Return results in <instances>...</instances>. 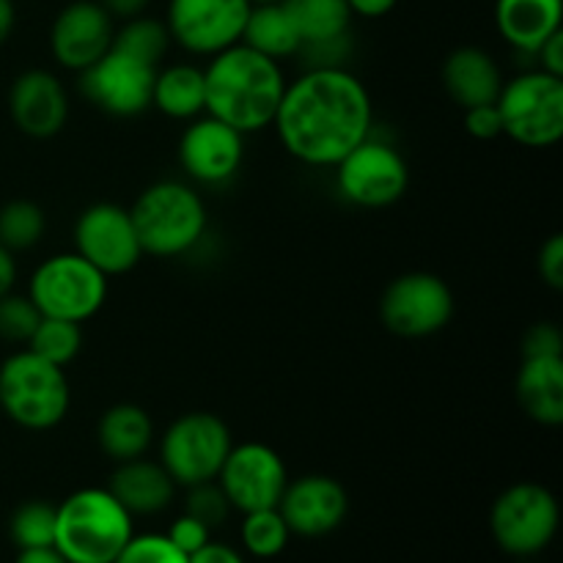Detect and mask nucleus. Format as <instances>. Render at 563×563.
<instances>
[{
  "label": "nucleus",
  "mask_w": 563,
  "mask_h": 563,
  "mask_svg": "<svg viewBox=\"0 0 563 563\" xmlns=\"http://www.w3.org/2000/svg\"><path fill=\"white\" fill-rule=\"evenodd\" d=\"M399 0H346L352 16H366V20H379V16L390 14Z\"/></svg>",
  "instance_id": "37998d69"
},
{
  "label": "nucleus",
  "mask_w": 563,
  "mask_h": 563,
  "mask_svg": "<svg viewBox=\"0 0 563 563\" xmlns=\"http://www.w3.org/2000/svg\"><path fill=\"white\" fill-rule=\"evenodd\" d=\"M27 297L42 317L88 322L108 300V275L88 264L80 253H58L33 269Z\"/></svg>",
  "instance_id": "0eeeda50"
},
{
  "label": "nucleus",
  "mask_w": 563,
  "mask_h": 563,
  "mask_svg": "<svg viewBox=\"0 0 563 563\" xmlns=\"http://www.w3.org/2000/svg\"><path fill=\"white\" fill-rule=\"evenodd\" d=\"M113 16L97 0H71L49 27V53L64 69L82 71L97 64L113 44Z\"/></svg>",
  "instance_id": "dca6fc26"
},
{
  "label": "nucleus",
  "mask_w": 563,
  "mask_h": 563,
  "mask_svg": "<svg viewBox=\"0 0 563 563\" xmlns=\"http://www.w3.org/2000/svg\"><path fill=\"white\" fill-rule=\"evenodd\" d=\"M152 108L176 121H192L207 110L203 69L192 64H174L157 69L152 88Z\"/></svg>",
  "instance_id": "393cba45"
},
{
  "label": "nucleus",
  "mask_w": 563,
  "mask_h": 563,
  "mask_svg": "<svg viewBox=\"0 0 563 563\" xmlns=\"http://www.w3.org/2000/svg\"><path fill=\"white\" fill-rule=\"evenodd\" d=\"M335 185L361 209L394 207L410 187V165L399 148L368 135L335 165Z\"/></svg>",
  "instance_id": "9b49d317"
},
{
  "label": "nucleus",
  "mask_w": 563,
  "mask_h": 563,
  "mask_svg": "<svg viewBox=\"0 0 563 563\" xmlns=\"http://www.w3.org/2000/svg\"><path fill=\"white\" fill-rule=\"evenodd\" d=\"M539 278L550 286V289H563V236H548L542 247H539Z\"/></svg>",
  "instance_id": "58836bf2"
},
{
  "label": "nucleus",
  "mask_w": 563,
  "mask_h": 563,
  "mask_svg": "<svg viewBox=\"0 0 563 563\" xmlns=\"http://www.w3.org/2000/svg\"><path fill=\"white\" fill-rule=\"evenodd\" d=\"M533 55L539 58L537 69L548 71V75L563 77V27L559 33H553V36H550Z\"/></svg>",
  "instance_id": "ea45409f"
},
{
  "label": "nucleus",
  "mask_w": 563,
  "mask_h": 563,
  "mask_svg": "<svg viewBox=\"0 0 563 563\" xmlns=\"http://www.w3.org/2000/svg\"><path fill=\"white\" fill-rule=\"evenodd\" d=\"M143 256L176 258L190 253L207 231V207L190 185L163 179L148 185L130 207Z\"/></svg>",
  "instance_id": "20e7f679"
},
{
  "label": "nucleus",
  "mask_w": 563,
  "mask_h": 563,
  "mask_svg": "<svg viewBox=\"0 0 563 563\" xmlns=\"http://www.w3.org/2000/svg\"><path fill=\"white\" fill-rule=\"evenodd\" d=\"M44 231H47V218L38 203L27 201V198H14L0 207V245L5 251H31L42 242Z\"/></svg>",
  "instance_id": "c85d7f7f"
},
{
  "label": "nucleus",
  "mask_w": 563,
  "mask_h": 563,
  "mask_svg": "<svg viewBox=\"0 0 563 563\" xmlns=\"http://www.w3.org/2000/svg\"><path fill=\"white\" fill-rule=\"evenodd\" d=\"M165 537H168V542L174 544L179 553H185L187 559H190L192 553H198V550L209 542V528L203 526V522H198L196 517L181 515L170 522V528Z\"/></svg>",
  "instance_id": "c9c22d12"
},
{
  "label": "nucleus",
  "mask_w": 563,
  "mask_h": 563,
  "mask_svg": "<svg viewBox=\"0 0 563 563\" xmlns=\"http://www.w3.org/2000/svg\"><path fill=\"white\" fill-rule=\"evenodd\" d=\"M97 3L102 5V9L108 11L113 20L124 22V20H132V16L146 14V9L152 0H97Z\"/></svg>",
  "instance_id": "79ce46f5"
},
{
  "label": "nucleus",
  "mask_w": 563,
  "mask_h": 563,
  "mask_svg": "<svg viewBox=\"0 0 563 563\" xmlns=\"http://www.w3.org/2000/svg\"><path fill=\"white\" fill-rule=\"evenodd\" d=\"M214 482L225 493L231 509L247 515V511L278 509L280 495L289 484V473L275 449L264 443H240L231 445Z\"/></svg>",
  "instance_id": "ddd939ff"
},
{
  "label": "nucleus",
  "mask_w": 563,
  "mask_h": 563,
  "mask_svg": "<svg viewBox=\"0 0 563 563\" xmlns=\"http://www.w3.org/2000/svg\"><path fill=\"white\" fill-rule=\"evenodd\" d=\"M55 517H58V506L47 500H27L11 515V542L20 550L55 548Z\"/></svg>",
  "instance_id": "7c9ffc66"
},
{
  "label": "nucleus",
  "mask_w": 563,
  "mask_h": 563,
  "mask_svg": "<svg viewBox=\"0 0 563 563\" xmlns=\"http://www.w3.org/2000/svg\"><path fill=\"white\" fill-rule=\"evenodd\" d=\"M522 357H563V335L553 322H539L522 339Z\"/></svg>",
  "instance_id": "e433bc0d"
},
{
  "label": "nucleus",
  "mask_w": 563,
  "mask_h": 563,
  "mask_svg": "<svg viewBox=\"0 0 563 563\" xmlns=\"http://www.w3.org/2000/svg\"><path fill=\"white\" fill-rule=\"evenodd\" d=\"M559 500L548 487L520 482L504 489L489 511V531L500 550L517 559L542 553L559 533Z\"/></svg>",
  "instance_id": "1a4fd4ad"
},
{
  "label": "nucleus",
  "mask_w": 563,
  "mask_h": 563,
  "mask_svg": "<svg viewBox=\"0 0 563 563\" xmlns=\"http://www.w3.org/2000/svg\"><path fill=\"white\" fill-rule=\"evenodd\" d=\"M154 66L108 49L97 64L80 71V91L93 108L119 119H132L152 108Z\"/></svg>",
  "instance_id": "2eb2a0df"
},
{
  "label": "nucleus",
  "mask_w": 563,
  "mask_h": 563,
  "mask_svg": "<svg viewBox=\"0 0 563 563\" xmlns=\"http://www.w3.org/2000/svg\"><path fill=\"white\" fill-rule=\"evenodd\" d=\"M280 5L289 14L302 47L350 36L352 11L346 0H280Z\"/></svg>",
  "instance_id": "bb28decb"
},
{
  "label": "nucleus",
  "mask_w": 563,
  "mask_h": 563,
  "mask_svg": "<svg viewBox=\"0 0 563 563\" xmlns=\"http://www.w3.org/2000/svg\"><path fill=\"white\" fill-rule=\"evenodd\" d=\"M561 22L563 0H495V25L517 53H537Z\"/></svg>",
  "instance_id": "412c9836"
},
{
  "label": "nucleus",
  "mask_w": 563,
  "mask_h": 563,
  "mask_svg": "<svg viewBox=\"0 0 563 563\" xmlns=\"http://www.w3.org/2000/svg\"><path fill=\"white\" fill-rule=\"evenodd\" d=\"M9 113L16 130L36 141L55 137L69 119V97L53 71L27 69L11 82Z\"/></svg>",
  "instance_id": "6ab92c4d"
},
{
  "label": "nucleus",
  "mask_w": 563,
  "mask_h": 563,
  "mask_svg": "<svg viewBox=\"0 0 563 563\" xmlns=\"http://www.w3.org/2000/svg\"><path fill=\"white\" fill-rule=\"evenodd\" d=\"M207 80V113L242 135L273 126L286 91V77L278 60L234 44L212 55L203 69Z\"/></svg>",
  "instance_id": "f03ea898"
},
{
  "label": "nucleus",
  "mask_w": 563,
  "mask_h": 563,
  "mask_svg": "<svg viewBox=\"0 0 563 563\" xmlns=\"http://www.w3.org/2000/svg\"><path fill=\"white\" fill-rule=\"evenodd\" d=\"M113 563H187V555L179 553L168 537L146 533V537H132Z\"/></svg>",
  "instance_id": "f704fd0d"
},
{
  "label": "nucleus",
  "mask_w": 563,
  "mask_h": 563,
  "mask_svg": "<svg viewBox=\"0 0 563 563\" xmlns=\"http://www.w3.org/2000/svg\"><path fill=\"white\" fill-rule=\"evenodd\" d=\"M517 401L542 427L563 423V357H522L517 372Z\"/></svg>",
  "instance_id": "5701e85b"
},
{
  "label": "nucleus",
  "mask_w": 563,
  "mask_h": 563,
  "mask_svg": "<svg viewBox=\"0 0 563 563\" xmlns=\"http://www.w3.org/2000/svg\"><path fill=\"white\" fill-rule=\"evenodd\" d=\"M278 511L291 533H300L306 539L328 537L346 520L350 495H346L344 484L335 478L311 473V476L286 484L278 500Z\"/></svg>",
  "instance_id": "a211bd4d"
},
{
  "label": "nucleus",
  "mask_w": 563,
  "mask_h": 563,
  "mask_svg": "<svg viewBox=\"0 0 563 563\" xmlns=\"http://www.w3.org/2000/svg\"><path fill=\"white\" fill-rule=\"evenodd\" d=\"M108 489L135 517L159 515L163 509H168V504L174 500L176 484L159 462L137 456V460L119 462V467L110 476Z\"/></svg>",
  "instance_id": "4be33fe9"
},
{
  "label": "nucleus",
  "mask_w": 563,
  "mask_h": 563,
  "mask_svg": "<svg viewBox=\"0 0 563 563\" xmlns=\"http://www.w3.org/2000/svg\"><path fill=\"white\" fill-rule=\"evenodd\" d=\"M14 25H16L14 0H0V44L9 42Z\"/></svg>",
  "instance_id": "49530a36"
},
{
  "label": "nucleus",
  "mask_w": 563,
  "mask_h": 563,
  "mask_svg": "<svg viewBox=\"0 0 563 563\" xmlns=\"http://www.w3.org/2000/svg\"><path fill=\"white\" fill-rule=\"evenodd\" d=\"M99 449L119 465V462L146 456L148 445L154 440V423L143 407L121 401L108 407L97 423Z\"/></svg>",
  "instance_id": "b1692460"
},
{
  "label": "nucleus",
  "mask_w": 563,
  "mask_h": 563,
  "mask_svg": "<svg viewBox=\"0 0 563 563\" xmlns=\"http://www.w3.org/2000/svg\"><path fill=\"white\" fill-rule=\"evenodd\" d=\"M71 405L64 368L42 361L31 350L9 355L0 366V410L27 432H49Z\"/></svg>",
  "instance_id": "39448f33"
},
{
  "label": "nucleus",
  "mask_w": 563,
  "mask_h": 563,
  "mask_svg": "<svg viewBox=\"0 0 563 563\" xmlns=\"http://www.w3.org/2000/svg\"><path fill=\"white\" fill-rule=\"evenodd\" d=\"M75 253L108 278L126 275L143 258L130 209L110 201L82 209L75 223Z\"/></svg>",
  "instance_id": "4468645a"
},
{
  "label": "nucleus",
  "mask_w": 563,
  "mask_h": 563,
  "mask_svg": "<svg viewBox=\"0 0 563 563\" xmlns=\"http://www.w3.org/2000/svg\"><path fill=\"white\" fill-rule=\"evenodd\" d=\"M465 130L476 141H495L504 135V121H500L498 104H478V108L465 110Z\"/></svg>",
  "instance_id": "4c0bfd02"
},
{
  "label": "nucleus",
  "mask_w": 563,
  "mask_h": 563,
  "mask_svg": "<svg viewBox=\"0 0 563 563\" xmlns=\"http://www.w3.org/2000/svg\"><path fill=\"white\" fill-rule=\"evenodd\" d=\"M251 5V0H170L165 27L181 49L212 58L240 44Z\"/></svg>",
  "instance_id": "f8f14e48"
},
{
  "label": "nucleus",
  "mask_w": 563,
  "mask_h": 563,
  "mask_svg": "<svg viewBox=\"0 0 563 563\" xmlns=\"http://www.w3.org/2000/svg\"><path fill=\"white\" fill-rule=\"evenodd\" d=\"M451 286L434 273H405L390 280L379 300V319L401 339H429L454 319Z\"/></svg>",
  "instance_id": "9d476101"
},
{
  "label": "nucleus",
  "mask_w": 563,
  "mask_h": 563,
  "mask_svg": "<svg viewBox=\"0 0 563 563\" xmlns=\"http://www.w3.org/2000/svg\"><path fill=\"white\" fill-rule=\"evenodd\" d=\"M253 5H258V3H280V0H251Z\"/></svg>",
  "instance_id": "de8ad7c7"
},
{
  "label": "nucleus",
  "mask_w": 563,
  "mask_h": 563,
  "mask_svg": "<svg viewBox=\"0 0 563 563\" xmlns=\"http://www.w3.org/2000/svg\"><path fill=\"white\" fill-rule=\"evenodd\" d=\"M240 44L256 49V53L267 55V58L280 60L291 58L300 53L302 42L297 36L295 25H291L289 14L280 3H258L251 5L245 27H242Z\"/></svg>",
  "instance_id": "a878e982"
},
{
  "label": "nucleus",
  "mask_w": 563,
  "mask_h": 563,
  "mask_svg": "<svg viewBox=\"0 0 563 563\" xmlns=\"http://www.w3.org/2000/svg\"><path fill=\"white\" fill-rule=\"evenodd\" d=\"M504 135L526 148H550L563 137V77L531 69L504 82L498 97Z\"/></svg>",
  "instance_id": "423d86ee"
},
{
  "label": "nucleus",
  "mask_w": 563,
  "mask_h": 563,
  "mask_svg": "<svg viewBox=\"0 0 563 563\" xmlns=\"http://www.w3.org/2000/svg\"><path fill=\"white\" fill-rule=\"evenodd\" d=\"M132 537V515L110 489H77L58 506L55 550L69 563H113Z\"/></svg>",
  "instance_id": "7ed1b4c3"
},
{
  "label": "nucleus",
  "mask_w": 563,
  "mask_h": 563,
  "mask_svg": "<svg viewBox=\"0 0 563 563\" xmlns=\"http://www.w3.org/2000/svg\"><path fill=\"white\" fill-rule=\"evenodd\" d=\"M38 308L33 306V300L27 295H9L0 297V339L11 341V344H27L36 330Z\"/></svg>",
  "instance_id": "473e14b6"
},
{
  "label": "nucleus",
  "mask_w": 563,
  "mask_h": 563,
  "mask_svg": "<svg viewBox=\"0 0 563 563\" xmlns=\"http://www.w3.org/2000/svg\"><path fill=\"white\" fill-rule=\"evenodd\" d=\"M14 563H69L55 548H33V550H20Z\"/></svg>",
  "instance_id": "a18cd8bd"
},
{
  "label": "nucleus",
  "mask_w": 563,
  "mask_h": 563,
  "mask_svg": "<svg viewBox=\"0 0 563 563\" xmlns=\"http://www.w3.org/2000/svg\"><path fill=\"white\" fill-rule=\"evenodd\" d=\"M14 280H16V262H14V253L5 251L0 245V297L9 295L14 289Z\"/></svg>",
  "instance_id": "c03bdc74"
},
{
  "label": "nucleus",
  "mask_w": 563,
  "mask_h": 563,
  "mask_svg": "<svg viewBox=\"0 0 563 563\" xmlns=\"http://www.w3.org/2000/svg\"><path fill=\"white\" fill-rule=\"evenodd\" d=\"M231 504L225 498V493L220 489V484L214 482H201L187 487V498H185V515L196 517L198 522L212 531V528H220L225 520H229Z\"/></svg>",
  "instance_id": "72a5a7b5"
},
{
  "label": "nucleus",
  "mask_w": 563,
  "mask_h": 563,
  "mask_svg": "<svg viewBox=\"0 0 563 563\" xmlns=\"http://www.w3.org/2000/svg\"><path fill=\"white\" fill-rule=\"evenodd\" d=\"M504 82L498 60L482 47H456L443 60V88L462 110L498 102Z\"/></svg>",
  "instance_id": "aec40b11"
},
{
  "label": "nucleus",
  "mask_w": 563,
  "mask_h": 563,
  "mask_svg": "<svg viewBox=\"0 0 563 563\" xmlns=\"http://www.w3.org/2000/svg\"><path fill=\"white\" fill-rule=\"evenodd\" d=\"M289 526L284 522L278 509L247 511L242 520V544L256 559H275L289 544Z\"/></svg>",
  "instance_id": "2f4dec72"
},
{
  "label": "nucleus",
  "mask_w": 563,
  "mask_h": 563,
  "mask_svg": "<svg viewBox=\"0 0 563 563\" xmlns=\"http://www.w3.org/2000/svg\"><path fill=\"white\" fill-rule=\"evenodd\" d=\"M187 563H245L234 548L220 542H207L198 553H192Z\"/></svg>",
  "instance_id": "a19ab883"
},
{
  "label": "nucleus",
  "mask_w": 563,
  "mask_h": 563,
  "mask_svg": "<svg viewBox=\"0 0 563 563\" xmlns=\"http://www.w3.org/2000/svg\"><path fill=\"white\" fill-rule=\"evenodd\" d=\"M33 355L42 361L53 363V366H69L82 350V330L77 322H66V319L42 317L38 319L36 330H33L31 341L25 344Z\"/></svg>",
  "instance_id": "c756f323"
},
{
  "label": "nucleus",
  "mask_w": 563,
  "mask_h": 563,
  "mask_svg": "<svg viewBox=\"0 0 563 563\" xmlns=\"http://www.w3.org/2000/svg\"><path fill=\"white\" fill-rule=\"evenodd\" d=\"M168 47L170 33L165 22L146 14L121 22L113 31V44H110V49H115V53L141 60L146 66H154V69H159V60L165 58Z\"/></svg>",
  "instance_id": "cd10ccee"
},
{
  "label": "nucleus",
  "mask_w": 563,
  "mask_h": 563,
  "mask_svg": "<svg viewBox=\"0 0 563 563\" xmlns=\"http://www.w3.org/2000/svg\"><path fill=\"white\" fill-rule=\"evenodd\" d=\"M368 88L344 66H317L286 82L273 126L286 152L311 168H335L372 135Z\"/></svg>",
  "instance_id": "f257e3e1"
},
{
  "label": "nucleus",
  "mask_w": 563,
  "mask_h": 563,
  "mask_svg": "<svg viewBox=\"0 0 563 563\" xmlns=\"http://www.w3.org/2000/svg\"><path fill=\"white\" fill-rule=\"evenodd\" d=\"M245 157V135L214 115L192 119L179 137V165L192 181L225 185L234 179Z\"/></svg>",
  "instance_id": "f3484780"
},
{
  "label": "nucleus",
  "mask_w": 563,
  "mask_h": 563,
  "mask_svg": "<svg viewBox=\"0 0 563 563\" xmlns=\"http://www.w3.org/2000/svg\"><path fill=\"white\" fill-rule=\"evenodd\" d=\"M231 445L234 440L223 418L201 410L185 412L159 440V465L168 471L174 484L192 487L218 478Z\"/></svg>",
  "instance_id": "6e6552de"
}]
</instances>
